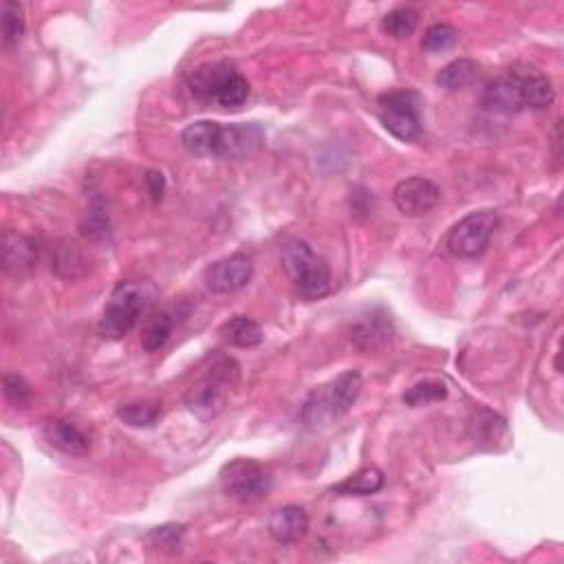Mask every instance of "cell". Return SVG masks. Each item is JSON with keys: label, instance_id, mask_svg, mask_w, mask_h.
<instances>
[{"label": "cell", "instance_id": "1", "mask_svg": "<svg viewBox=\"0 0 564 564\" xmlns=\"http://www.w3.org/2000/svg\"><path fill=\"white\" fill-rule=\"evenodd\" d=\"M150 300H153V287L148 282H119L102 311L97 335L108 342L124 340L135 329L139 316L148 309Z\"/></svg>", "mask_w": 564, "mask_h": 564}, {"label": "cell", "instance_id": "2", "mask_svg": "<svg viewBox=\"0 0 564 564\" xmlns=\"http://www.w3.org/2000/svg\"><path fill=\"white\" fill-rule=\"evenodd\" d=\"M362 393V373L346 371L335 377L329 386H324L305 401L302 408V421L309 430H318L327 423L344 417L349 412L357 397Z\"/></svg>", "mask_w": 564, "mask_h": 564}, {"label": "cell", "instance_id": "3", "mask_svg": "<svg viewBox=\"0 0 564 564\" xmlns=\"http://www.w3.org/2000/svg\"><path fill=\"white\" fill-rule=\"evenodd\" d=\"M282 269L287 271L298 294L305 300H320L329 294V265L300 238H291L282 245Z\"/></svg>", "mask_w": 564, "mask_h": 564}, {"label": "cell", "instance_id": "4", "mask_svg": "<svg viewBox=\"0 0 564 564\" xmlns=\"http://www.w3.org/2000/svg\"><path fill=\"white\" fill-rule=\"evenodd\" d=\"M236 377L238 368L234 360H230V357H216L201 377V382L188 390V408L203 419L216 417L225 408L227 393H230V386L236 382Z\"/></svg>", "mask_w": 564, "mask_h": 564}, {"label": "cell", "instance_id": "5", "mask_svg": "<svg viewBox=\"0 0 564 564\" xmlns=\"http://www.w3.org/2000/svg\"><path fill=\"white\" fill-rule=\"evenodd\" d=\"M192 91L223 108H241L249 97V82L245 75L225 64H212L194 71Z\"/></svg>", "mask_w": 564, "mask_h": 564}, {"label": "cell", "instance_id": "6", "mask_svg": "<svg viewBox=\"0 0 564 564\" xmlns=\"http://www.w3.org/2000/svg\"><path fill=\"white\" fill-rule=\"evenodd\" d=\"M219 476L223 492L238 503L260 501L269 494L271 483H274L265 465L254 459H234L225 463Z\"/></svg>", "mask_w": 564, "mask_h": 564}, {"label": "cell", "instance_id": "7", "mask_svg": "<svg viewBox=\"0 0 564 564\" xmlns=\"http://www.w3.org/2000/svg\"><path fill=\"white\" fill-rule=\"evenodd\" d=\"M498 227V214L494 210L470 212L452 227L448 234V252L457 258H479L490 247Z\"/></svg>", "mask_w": 564, "mask_h": 564}, {"label": "cell", "instance_id": "8", "mask_svg": "<svg viewBox=\"0 0 564 564\" xmlns=\"http://www.w3.org/2000/svg\"><path fill=\"white\" fill-rule=\"evenodd\" d=\"M379 119L390 135L401 141H417L423 133L419 117V95L412 91H393L379 97Z\"/></svg>", "mask_w": 564, "mask_h": 564}, {"label": "cell", "instance_id": "9", "mask_svg": "<svg viewBox=\"0 0 564 564\" xmlns=\"http://www.w3.org/2000/svg\"><path fill=\"white\" fill-rule=\"evenodd\" d=\"M507 75L512 78L520 106L529 108V111H545L556 100V89H553L551 80L540 69L531 67L525 62H516L507 69Z\"/></svg>", "mask_w": 564, "mask_h": 564}, {"label": "cell", "instance_id": "10", "mask_svg": "<svg viewBox=\"0 0 564 564\" xmlns=\"http://www.w3.org/2000/svg\"><path fill=\"white\" fill-rule=\"evenodd\" d=\"M254 276V260L247 254H232L205 269V285L212 294H234L249 285Z\"/></svg>", "mask_w": 564, "mask_h": 564}, {"label": "cell", "instance_id": "11", "mask_svg": "<svg viewBox=\"0 0 564 564\" xmlns=\"http://www.w3.org/2000/svg\"><path fill=\"white\" fill-rule=\"evenodd\" d=\"M439 199L441 190L437 188V183L423 177H410L399 181L393 190L395 208L404 216H410V219H421V216L430 214L437 208Z\"/></svg>", "mask_w": 564, "mask_h": 564}, {"label": "cell", "instance_id": "12", "mask_svg": "<svg viewBox=\"0 0 564 564\" xmlns=\"http://www.w3.org/2000/svg\"><path fill=\"white\" fill-rule=\"evenodd\" d=\"M265 144V130L256 122L230 124L221 128L219 144H216L214 157L219 159H247L256 155Z\"/></svg>", "mask_w": 564, "mask_h": 564}, {"label": "cell", "instance_id": "13", "mask_svg": "<svg viewBox=\"0 0 564 564\" xmlns=\"http://www.w3.org/2000/svg\"><path fill=\"white\" fill-rule=\"evenodd\" d=\"M393 322L384 311H373L351 329V342L360 353H377L393 340Z\"/></svg>", "mask_w": 564, "mask_h": 564}, {"label": "cell", "instance_id": "14", "mask_svg": "<svg viewBox=\"0 0 564 564\" xmlns=\"http://www.w3.org/2000/svg\"><path fill=\"white\" fill-rule=\"evenodd\" d=\"M267 531L278 545H298L309 534V516L298 505L280 507L271 512L267 520Z\"/></svg>", "mask_w": 564, "mask_h": 564}, {"label": "cell", "instance_id": "15", "mask_svg": "<svg viewBox=\"0 0 564 564\" xmlns=\"http://www.w3.org/2000/svg\"><path fill=\"white\" fill-rule=\"evenodd\" d=\"M42 435H45L51 448L67 454V457H84V454H89V437L67 419H49L42 426Z\"/></svg>", "mask_w": 564, "mask_h": 564}, {"label": "cell", "instance_id": "16", "mask_svg": "<svg viewBox=\"0 0 564 564\" xmlns=\"http://www.w3.org/2000/svg\"><path fill=\"white\" fill-rule=\"evenodd\" d=\"M38 263V245L31 238L5 232L3 236V265L9 274H23Z\"/></svg>", "mask_w": 564, "mask_h": 564}, {"label": "cell", "instance_id": "17", "mask_svg": "<svg viewBox=\"0 0 564 564\" xmlns=\"http://www.w3.org/2000/svg\"><path fill=\"white\" fill-rule=\"evenodd\" d=\"M221 124L203 119V122H194L188 128H183L181 133V144L188 150L190 155L197 157H214L216 144L221 137Z\"/></svg>", "mask_w": 564, "mask_h": 564}, {"label": "cell", "instance_id": "18", "mask_svg": "<svg viewBox=\"0 0 564 564\" xmlns=\"http://www.w3.org/2000/svg\"><path fill=\"white\" fill-rule=\"evenodd\" d=\"M221 335L227 344L238 346V349H254V346H258L265 338L260 324L247 316H236L227 320L221 327Z\"/></svg>", "mask_w": 564, "mask_h": 564}, {"label": "cell", "instance_id": "19", "mask_svg": "<svg viewBox=\"0 0 564 564\" xmlns=\"http://www.w3.org/2000/svg\"><path fill=\"white\" fill-rule=\"evenodd\" d=\"M384 487V472L377 468H364L333 487L340 496H371Z\"/></svg>", "mask_w": 564, "mask_h": 564}, {"label": "cell", "instance_id": "20", "mask_svg": "<svg viewBox=\"0 0 564 564\" xmlns=\"http://www.w3.org/2000/svg\"><path fill=\"white\" fill-rule=\"evenodd\" d=\"M164 415L159 401H130L117 408V419L130 428H153Z\"/></svg>", "mask_w": 564, "mask_h": 564}, {"label": "cell", "instance_id": "21", "mask_svg": "<svg viewBox=\"0 0 564 564\" xmlns=\"http://www.w3.org/2000/svg\"><path fill=\"white\" fill-rule=\"evenodd\" d=\"M476 75H479V64L468 58H459L439 71L437 84L446 91H461L476 80Z\"/></svg>", "mask_w": 564, "mask_h": 564}, {"label": "cell", "instance_id": "22", "mask_svg": "<svg viewBox=\"0 0 564 564\" xmlns=\"http://www.w3.org/2000/svg\"><path fill=\"white\" fill-rule=\"evenodd\" d=\"M446 399H448V386L443 382H437V379H423V382L410 386L406 393L401 395V401L410 408L439 404V401Z\"/></svg>", "mask_w": 564, "mask_h": 564}, {"label": "cell", "instance_id": "23", "mask_svg": "<svg viewBox=\"0 0 564 564\" xmlns=\"http://www.w3.org/2000/svg\"><path fill=\"white\" fill-rule=\"evenodd\" d=\"M419 14L412 7H395L382 18L384 34L395 40H406L415 34Z\"/></svg>", "mask_w": 564, "mask_h": 564}, {"label": "cell", "instance_id": "24", "mask_svg": "<svg viewBox=\"0 0 564 564\" xmlns=\"http://www.w3.org/2000/svg\"><path fill=\"white\" fill-rule=\"evenodd\" d=\"M51 269L56 271L60 278H67V280L84 276L86 260H84L82 252H80V247L75 245V243H64L62 247H58L56 249V256H53Z\"/></svg>", "mask_w": 564, "mask_h": 564}, {"label": "cell", "instance_id": "25", "mask_svg": "<svg viewBox=\"0 0 564 564\" xmlns=\"http://www.w3.org/2000/svg\"><path fill=\"white\" fill-rule=\"evenodd\" d=\"M25 12L14 0L3 3V42L5 47H14L25 36Z\"/></svg>", "mask_w": 564, "mask_h": 564}, {"label": "cell", "instance_id": "26", "mask_svg": "<svg viewBox=\"0 0 564 564\" xmlns=\"http://www.w3.org/2000/svg\"><path fill=\"white\" fill-rule=\"evenodd\" d=\"M172 327H175V322L168 316V313H159L153 320L146 324V331H144V338H141V344H144V349L148 353H157L164 349L168 344L170 335H172Z\"/></svg>", "mask_w": 564, "mask_h": 564}, {"label": "cell", "instance_id": "27", "mask_svg": "<svg viewBox=\"0 0 564 564\" xmlns=\"http://www.w3.org/2000/svg\"><path fill=\"white\" fill-rule=\"evenodd\" d=\"M457 40H459L457 29L448 25V23H437V25L428 27L426 34H423L421 47H423V51H428V53H443V51H448V49L457 45Z\"/></svg>", "mask_w": 564, "mask_h": 564}, {"label": "cell", "instance_id": "28", "mask_svg": "<svg viewBox=\"0 0 564 564\" xmlns=\"http://www.w3.org/2000/svg\"><path fill=\"white\" fill-rule=\"evenodd\" d=\"M183 534H186V527L168 523V525H161L150 531L148 542H150V547H155L164 553H177L181 549Z\"/></svg>", "mask_w": 564, "mask_h": 564}, {"label": "cell", "instance_id": "29", "mask_svg": "<svg viewBox=\"0 0 564 564\" xmlns=\"http://www.w3.org/2000/svg\"><path fill=\"white\" fill-rule=\"evenodd\" d=\"M5 386V397L9 404L18 410H27L31 406V399H34V393H31V386L25 382L23 375L18 373H5L3 379Z\"/></svg>", "mask_w": 564, "mask_h": 564}, {"label": "cell", "instance_id": "30", "mask_svg": "<svg viewBox=\"0 0 564 564\" xmlns=\"http://www.w3.org/2000/svg\"><path fill=\"white\" fill-rule=\"evenodd\" d=\"M146 183H148V190H150V194H153L155 201H159L161 197H164L166 179H164V175H161V172H155V170L146 172Z\"/></svg>", "mask_w": 564, "mask_h": 564}]
</instances>
